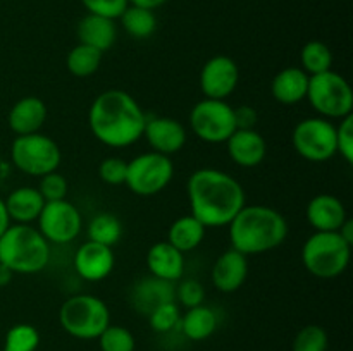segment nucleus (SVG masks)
Wrapping results in <instances>:
<instances>
[{"label":"nucleus","instance_id":"1","mask_svg":"<svg viewBox=\"0 0 353 351\" xmlns=\"http://www.w3.org/2000/svg\"><path fill=\"white\" fill-rule=\"evenodd\" d=\"M192 215L205 227H226L247 205L238 179L219 169H196L186 182Z\"/></svg>","mask_w":353,"mask_h":351},{"label":"nucleus","instance_id":"2","mask_svg":"<svg viewBox=\"0 0 353 351\" xmlns=\"http://www.w3.org/2000/svg\"><path fill=\"white\" fill-rule=\"evenodd\" d=\"M145 124L147 114L124 89H105L90 105V131L105 147H131L143 138Z\"/></svg>","mask_w":353,"mask_h":351},{"label":"nucleus","instance_id":"3","mask_svg":"<svg viewBox=\"0 0 353 351\" xmlns=\"http://www.w3.org/2000/svg\"><path fill=\"white\" fill-rule=\"evenodd\" d=\"M228 227L231 248L245 257L276 250L288 237L286 219L268 205H245Z\"/></svg>","mask_w":353,"mask_h":351},{"label":"nucleus","instance_id":"4","mask_svg":"<svg viewBox=\"0 0 353 351\" xmlns=\"http://www.w3.org/2000/svg\"><path fill=\"white\" fill-rule=\"evenodd\" d=\"M48 262L50 243L31 224H10L0 236V264L12 274H38Z\"/></svg>","mask_w":353,"mask_h":351},{"label":"nucleus","instance_id":"5","mask_svg":"<svg viewBox=\"0 0 353 351\" xmlns=\"http://www.w3.org/2000/svg\"><path fill=\"white\" fill-rule=\"evenodd\" d=\"M59 323L74 339H99L110 326V310L95 295L69 296L59 308Z\"/></svg>","mask_w":353,"mask_h":351},{"label":"nucleus","instance_id":"6","mask_svg":"<svg viewBox=\"0 0 353 351\" xmlns=\"http://www.w3.org/2000/svg\"><path fill=\"white\" fill-rule=\"evenodd\" d=\"M352 258V246L340 233L316 231L302 246V264L317 279L340 277Z\"/></svg>","mask_w":353,"mask_h":351},{"label":"nucleus","instance_id":"7","mask_svg":"<svg viewBox=\"0 0 353 351\" xmlns=\"http://www.w3.org/2000/svg\"><path fill=\"white\" fill-rule=\"evenodd\" d=\"M307 100L319 117L340 120L353 114L352 86L341 74L331 71L310 76Z\"/></svg>","mask_w":353,"mask_h":351},{"label":"nucleus","instance_id":"8","mask_svg":"<svg viewBox=\"0 0 353 351\" xmlns=\"http://www.w3.org/2000/svg\"><path fill=\"white\" fill-rule=\"evenodd\" d=\"M14 167L31 178L55 172L62 162V151L50 136L41 133L16 136L10 147Z\"/></svg>","mask_w":353,"mask_h":351},{"label":"nucleus","instance_id":"9","mask_svg":"<svg viewBox=\"0 0 353 351\" xmlns=\"http://www.w3.org/2000/svg\"><path fill=\"white\" fill-rule=\"evenodd\" d=\"M174 164L168 155L157 151H145L128 162L124 184L133 195L154 196L164 191L172 181Z\"/></svg>","mask_w":353,"mask_h":351},{"label":"nucleus","instance_id":"10","mask_svg":"<svg viewBox=\"0 0 353 351\" xmlns=\"http://www.w3.org/2000/svg\"><path fill=\"white\" fill-rule=\"evenodd\" d=\"M190 129L205 143H226L236 131L234 107H231L226 100H200L190 112Z\"/></svg>","mask_w":353,"mask_h":351},{"label":"nucleus","instance_id":"11","mask_svg":"<svg viewBox=\"0 0 353 351\" xmlns=\"http://www.w3.org/2000/svg\"><path fill=\"white\" fill-rule=\"evenodd\" d=\"M293 150L309 162H327L336 155V126L324 117H307L292 133Z\"/></svg>","mask_w":353,"mask_h":351},{"label":"nucleus","instance_id":"12","mask_svg":"<svg viewBox=\"0 0 353 351\" xmlns=\"http://www.w3.org/2000/svg\"><path fill=\"white\" fill-rule=\"evenodd\" d=\"M37 222L38 231L50 244L72 243L83 229L81 212L68 200L45 202Z\"/></svg>","mask_w":353,"mask_h":351},{"label":"nucleus","instance_id":"13","mask_svg":"<svg viewBox=\"0 0 353 351\" xmlns=\"http://www.w3.org/2000/svg\"><path fill=\"white\" fill-rule=\"evenodd\" d=\"M240 81L238 64L228 55L209 58L200 71V89L205 98L226 100Z\"/></svg>","mask_w":353,"mask_h":351},{"label":"nucleus","instance_id":"14","mask_svg":"<svg viewBox=\"0 0 353 351\" xmlns=\"http://www.w3.org/2000/svg\"><path fill=\"white\" fill-rule=\"evenodd\" d=\"M143 138L150 145L152 151L171 157L185 148L188 133L186 127L174 117L157 116L147 117Z\"/></svg>","mask_w":353,"mask_h":351},{"label":"nucleus","instance_id":"15","mask_svg":"<svg viewBox=\"0 0 353 351\" xmlns=\"http://www.w3.org/2000/svg\"><path fill=\"white\" fill-rule=\"evenodd\" d=\"M72 264L79 277L88 282H100L112 274L116 257L110 246L86 241L78 248Z\"/></svg>","mask_w":353,"mask_h":351},{"label":"nucleus","instance_id":"16","mask_svg":"<svg viewBox=\"0 0 353 351\" xmlns=\"http://www.w3.org/2000/svg\"><path fill=\"white\" fill-rule=\"evenodd\" d=\"M169 301H176V282L162 281L150 275L137 281L131 288L130 303L140 315L147 317L159 305Z\"/></svg>","mask_w":353,"mask_h":351},{"label":"nucleus","instance_id":"17","mask_svg":"<svg viewBox=\"0 0 353 351\" xmlns=\"http://www.w3.org/2000/svg\"><path fill=\"white\" fill-rule=\"evenodd\" d=\"M231 160L243 169L257 167L268 155V143L257 129H236L226 141Z\"/></svg>","mask_w":353,"mask_h":351},{"label":"nucleus","instance_id":"18","mask_svg":"<svg viewBox=\"0 0 353 351\" xmlns=\"http://www.w3.org/2000/svg\"><path fill=\"white\" fill-rule=\"evenodd\" d=\"M307 222L321 233H336L348 219L347 209L338 196L321 193L314 196L305 209Z\"/></svg>","mask_w":353,"mask_h":351},{"label":"nucleus","instance_id":"19","mask_svg":"<svg viewBox=\"0 0 353 351\" xmlns=\"http://www.w3.org/2000/svg\"><path fill=\"white\" fill-rule=\"evenodd\" d=\"M248 277V258L240 251L230 250L223 251L214 262L210 279L216 289L221 292H234L245 284Z\"/></svg>","mask_w":353,"mask_h":351},{"label":"nucleus","instance_id":"20","mask_svg":"<svg viewBox=\"0 0 353 351\" xmlns=\"http://www.w3.org/2000/svg\"><path fill=\"white\" fill-rule=\"evenodd\" d=\"M48 116L47 105L38 96H23L9 110L7 124L16 136L40 133Z\"/></svg>","mask_w":353,"mask_h":351},{"label":"nucleus","instance_id":"21","mask_svg":"<svg viewBox=\"0 0 353 351\" xmlns=\"http://www.w3.org/2000/svg\"><path fill=\"white\" fill-rule=\"evenodd\" d=\"M147 267L154 277L178 282L185 274V253L176 250L168 241H159L147 251Z\"/></svg>","mask_w":353,"mask_h":351},{"label":"nucleus","instance_id":"22","mask_svg":"<svg viewBox=\"0 0 353 351\" xmlns=\"http://www.w3.org/2000/svg\"><path fill=\"white\" fill-rule=\"evenodd\" d=\"M79 43L88 45V47L97 48L102 54L114 47L117 40V26L116 21L109 17L95 16V14H86L76 28Z\"/></svg>","mask_w":353,"mask_h":351},{"label":"nucleus","instance_id":"23","mask_svg":"<svg viewBox=\"0 0 353 351\" xmlns=\"http://www.w3.org/2000/svg\"><path fill=\"white\" fill-rule=\"evenodd\" d=\"M310 76L302 67H285L271 81V93L283 105H296L307 98Z\"/></svg>","mask_w":353,"mask_h":351},{"label":"nucleus","instance_id":"24","mask_svg":"<svg viewBox=\"0 0 353 351\" xmlns=\"http://www.w3.org/2000/svg\"><path fill=\"white\" fill-rule=\"evenodd\" d=\"M6 209L10 217V222L31 224L38 220L43 210L45 200L33 186H21L9 193L6 200Z\"/></svg>","mask_w":353,"mask_h":351},{"label":"nucleus","instance_id":"25","mask_svg":"<svg viewBox=\"0 0 353 351\" xmlns=\"http://www.w3.org/2000/svg\"><path fill=\"white\" fill-rule=\"evenodd\" d=\"M205 231L207 227L202 222H199L192 213L181 215L169 226L168 240L165 241L181 253H186V251L196 250L202 244L203 237H205Z\"/></svg>","mask_w":353,"mask_h":351},{"label":"nucleus","instance_id":"26","mask_svg":"<svg viewBox=\"0 0 353 351\" xmlns=\"http://www.w3.org/2000/svg\"><path fill=\"white\" fill-rule=\"evenodd\" d=\"M179 329L190 341L195 343L209 339L217 329L216 312L203 303L193 308H186V313L179 320Z\"/></svg>","mask_w":353,"mask_h":351},{"label":"nucleus","instance_id":"27","mask_svg":"<svg viewBox=\"0 0 353 351\" xmlns=\"http://www.w3.org/2000/svg\"><path fill=\"white\" fill-rule=\"evenodd\" d=\"M123 30L134 40H147L157 30V17L152 9L128 6L119 17Z\"/></svg>","mask_w":353,"mask_h":351},{"label":"nucleus","instance_id":"28","mask_svg":"<svg viewBox=\"0 0 353 351\" xmlns=\"http://www.w3.org/2000/svg\"><path fill=\"white\" fill-rule=\"evenodd\" d=\"M86 234H88V241L114 248L123 237V224L110 212L97 213L90 220L88 227H86Z\"/></svg>","mask_w":353,"mask_h":351},{"label":"nucleus","instance_id":"29","mask_svg":"<svg viewBox=\"0 0 353 351\" xmlns=\"http://www.w3.org/2000/svg\"><path fill=\"white\" fill-rule=\"evenodd\" d=\"M102 58L103 54L100 50L78 43L69 50L68 57H65V65H68V71L76 78H90L99 71Z\"/></svg>","mask_w":353,"mask_h":351},{"label":"nucleus","instance_id":"30","mask_svg":"<svg viewBox=\"0 0 353 351\" xmlns=\"http://www.w3.org/2000/svg\"><path fill=\"white\" fill-rule=\"evenodd\" d=\"M300 62H302V69L309 76L323 74L333 67V54L324 41L310 40L303 45L300 52Z\"/></svg>","mask_w":353,"mask_h":351},{"label":"nucleus","instance_id":"31","mask_svg":"<svg viewBox=\"0 0 353 351\" xmlns=\"http://www.w3.org/2000/svg\"><path fill=\"white\" fill-rule=\"evenodd\" d=\"M40 346V332L31 323H16L3 339L2 351H37Z\"/></svg>","mask_w":353,"mask_h":351},{"label":"nucleus","instance_id":"32","mask_svg":"<svg viewBox=\"0 0 353 351\" xmlns=\"http://www.w3.org/2000/svg\"><path fill=\"white\" fill-rule=\"evenodd\" d=\"M97 341L100 351H134L137 348L133 332L126 327L112 326V323L100 334Z\"/></svg>","mask_w":353,"mask_h":351},{"label":"nucleus","instance_id":"33","mask_svg":"<svg viewBox=\"0 0 353 351\" xmlns=\"http://www.w3.org/2000/svg\"><path fill=\"white\" fill-rule=\"evenodd\" d=\"M330 337L321 326L310 323L302 327L293 339L292 351H327Z\"/></svg>","mask_w":353,"mask_h":351},{"label":"nucleus","instance_id":"34","mask_svg":"<svg viewBox=\"0 0 353 351\" xmlns=\"http://www.w3.org/2000/svg\"><path fill=\"white\" fill-rule=\"evenodd\" d=\"M147 317L152 330H155L159 334H165L171 332L176 327H179L181 312H179V306L176 305V301H169L164 303V305H159Z\"/></svg>","mask_w":353,"mask_h":351},{"label":"nucleus","instance_id":"35","mask_svg":"<svg viewBox=\"0 0 353 351\" xmlns=\"http://www.w3.org/2000/svg\"><path fill=\"white\" fill-rule=\"evenodd\" d=\"M37 189L43 196L45 202H57V200H65L69 186L64 176L55 171L47 176H41Z\"/></svg>","mask_w":353,"mask_h":351},{"label":"nucleus","instance_id":"36","mask_svg":"<svg viewBox=\"0 0 353 351\" xmlns=\"http://www.w3.org/2000/svg\"><path fill=\"white\" fill-rule=\"evenodd\" d=\"M128 162L119 157H107L99 165V178L109 186H121L126 181Z\"/></svg>","mask_w":353,"mask_h":351},{"label":"nucleus","instance_id":"37","mask_svg":"<svg viewBox=\"0 0 353 351\" xmlns=\"http://www.w3.org/2000/svg\"><path fill=\"white\" fill-rule=\"evenodd\" d=\"M336 153L348 165L353 164V114L340 119L336 126Z\"/></svg>","mask_w":353,"mask_h":351},{"label":"nucleus","instance_id":"38","mask_svg":"<svg viewBox=\"0 0 353 351\" xmlns=\"http://www.w3.org/2000/svg\"><path fill=\"white\" fill-rule=\"evenodd\" d=\"M81 3L88 10V14L109 17L114 21L119 19L121 14L130 6L128 0H81Z\"/></svg>","mask_w":353,"mask_h":351},{"label":"nucleus","instance_id":"39","mask_svg":"<svg viewBox=\"0 0 353 351\" xmlns=\"http://www.w3.org/2000/svg\"><path fill=\"white\" fill-rule=\"evenodd\" d=\"M203 298H205V291L196 279H183L176 286V299L186 308L202 305Z\"/></svg>","mask_w":353,"mask_h":351},{"label":"nucleus","instance_id":"40","mask_svg":"<svg viewBox=\"0 0 353 351\" xmlns=\"http://www.w3.org/2000/svg\"><path fill=\"white\" fill-rule=\"evenodd\" d=\"M259 120V114L254 107L241 105L234 109V123L236 129H255V124Z\"/></svg>","mask_w":353,"mask_h":351},{"label":"nucleus","instance_id":"41","mask_svg":"<svg viewBox=\"0 0 353 351\" xmlns=\"http://www.w3.org/2000/svg\"><path fill=\"white\" fill-rule=\"evenodd\" d=\"M336 233H340V236L343 237L345 241H347L350 246H353V220L348 217L347 220L343 222V226L340 227V229L336 231Z\"/></svg>","mask_w":353,"mask_h":351},{"label":"nucleus","instance_id":"42","mask_svg":"<svg viewBox=\"0 0 353 351\" xmlns=\"http://www.w3.org/2000/svg\"><path fill=\"white\" fill-rule=\"evenodd\" d=\"M131 6H138V7H145V9H152L155 10L157 7H162L165 2L169 0H128Z\"/></svg>","mask_w":353,"mask_h":351},{"label":"nucleus","instance_id":"43","mask_svg":"<svg viewBox=\"0 0 353 351\" xmlns=\"http://www.w3.org/2000/svg\"><path fill=\"white\" fill-rule=\"evenodd\" d=\"M9 226H10V217H9V213H7L6 202L0 198V236H2L7 229H9Z\"/></svg>","mask_w":353,"mask_h":351},{"label":"nucleus","instance_id":"44","mask_svg":"<svg viewBox=\"0 0 353 351\" xmlns=\"http://www.w3.org/2000/svg\"><path fill=\"white\" fill-rule=\"evenodd\" d=\"M12 272L6 267L3 264H0V288H6L10 281H12Z\"/></svg>","mask_w":353,"mask_h":351}]
</instances>
